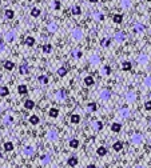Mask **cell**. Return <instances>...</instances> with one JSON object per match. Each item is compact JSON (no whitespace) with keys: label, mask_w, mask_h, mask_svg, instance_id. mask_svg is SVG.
Masks as SVG:
<instances>
[{"label":"cell","mask_w":151,"mask_h":168,"mask_svg":"<svg viewBox=\"0 0 151 168\" xmlns=\"http://www.w3.org/2000/svg\"><path fill=\"white\" fill-rule=\"evenodd\" d=\"M71 36H72L74 40H80L83 38V31L80 28H74L72 32H71Z\"/></svg>","instance_id":"1"},{"label":"cell","mask_w":151,"mask_h":168,"mask_svg":"<svg viewBox=\"0 0 151 168\" xmlns=\"http://www.w3.org/2000/svg\"><path fill=\"white\" fill-rule=\"evenodd\" d=\"M3 67H4L7 71H12L13 68H15V64H13V61H11V60H5L4 64H3Z\"/></svg>","instance_id":"2"},{"label":"cell","mask_w":151,"mask_h":168,"mask_svg":"<svg viewBox=\"0 0 151 168\" xmlns=\"http://www.w3.org/2000/svg\"><path fill=\"white\" fill-rule=\"evenodd\" d=\"M112 21L115 23V24H121V23L123 21V15H121V13H115V15L112 16Z\"/></svg>","instance_id":"3"},{"label":"cell","mask_w":151,"mask_h":168,"mask_svg":"<svg viewBox=\"0 0 151 168\" xmlns=\"http://www.w3.org/2000/svg\"><path fill=\"white\" fill-rule=\"evenodd\" d=\"M71 15H75V16L82 15V8L79 7V5H74V7L71 8Z\"/></svg>","instance_id":"4"},{"label":"cell","mask_w":151,"mask_h":168,"mask_svg":"<svg viewBox=\"0 0 151 168\" xmlns=\"http://www.w3.org/2000/svg\"><path fill=\"white\" fill-rule=\"evenodd\" d=\"M24 43H25L27 47H33V44H35V39H33V36H27Z\"/></svg>","instance_id":"5"},{"label":"cell","mask_w":151,"mask_h":168,"mask_svg":"<svg viewBox=\"0 0 151 168\" xmlns=\"http://www.w3.org/2000/svg\"><path fill=\"white\" fill-rule=\"evenodd\" d=\"M134 31H135L136 33L143 32V31H144V25H143V24H141V23H136V24L134 25Z\"/></svg>","instance_id":"6"},{"label":"cell","mask_w":151,"mask_h":168,"mask_svg":"<svg viewBox=\"0 0 151 168\" xmlns=\"http://www.w3.org/2000/svg\"><path fill=\"white\" fill-rule=\"evenodd\" d=\"M4 16L8 19V20H11V19H13V16H15V12H13L12 10H5L4 11Z\"/></svg>","instance_id":"7"},{"label":"cell","mask_w":151,"mask_h":168,"mask_svg":"<svg viewBox=\"0 0 151 168\" xmlns=\"http://www.w3.org/2000/svg\"><path fill=\"white\" fill-rule=\"evenodd\" d=\"M67 164L68 166H71V167H75L76 164H78V159H76L75 156H71V158L67 160Z\"/></svg>","instance_id":"8"},{"label":"cell","mask_w":151,"mask_h":168,"mask_svg":"<svg viewBox=\"0 0 151 168\" xmlns=\"http://www.w3.org/2000/svg\"><path fill=\"white\" fill-rule=\"evenodd\" d=\"M18 92L20 93V95H25V93L28 92V90H27V85H24V84H20L18 87Z\"/></svg>","instance_id":"9"},{"label":"cell","mask_w":151,"mask_h":168,"mask_svg":"<svg viewBox=\"0 0 151 168\" xmlns=\"http://www.w3.org/2000/svg\"><path fill=\"white\" fill-rule=\"evenodd\" d=\"M124 38H126V36H124V32H116L115 33V40L116 41H123L124 40Z\"/></svg>","instance_id":"10"},{"label":"cell","mask_w":151,"mask_h":168,"mask_svg":"<svg viewBox=\"0 0 151 168\" xmlns=\"http://www.w3.org/2000/svg\"><path fill=\"white\" fill-rule=\"evenodd\" d=\"M40 10H39V8H32V10H31V16H32V18H39V16H40Z\"/></svg>","instance_id":"11"},{"label":"cell","mask_w":151,"mask_h":168,"mask_svg":"<svg viewBox=\"0 0 151 168\" xmlns=\"http://www.w3.org/2000/svg\"><path fill=\"white\" fill-rule=\"evenodd\" d=\"M147 61H149L147 55H141L138 58V63H141V64H147Z\"/></svg>","instance_id":"12"},{"label":"cell","mask_w":151,"mask_h":168,"mask_svg":"<svg viewBox=\"0 0 151 168\" xmlns=\"http://www.w3.org/2000/svg\"><path fill=\"white\" fill-rule=\"evenodd\" d=\"M33 105H35L33 100H30V99H28V100H25V101H24V107L27 108V110H32Z\"/></svg>","instance_id":"13"},{"label":"cell","mask_w":151,"mask_h":168,"mask_svg":"<svg viewBox=\"0 0 151 168\" xmlns=\"http://www.w3.org/2000/svg\"><path fill=\"white\" fill-rule=\"evenodd\" d=\"M121 128H122V126L119 123H114L112 126H111V131H112V132H119Z\"/></svg>","instance_id":"14"},{"label":"cell","mask_w":151,"mask_h":168,"mask_svg":"<svg viewBox=\"0 0 151 168\" xmlns=\"http://www.w3.org/2000/svg\"><path fill=\"white\" fill-rule=\"evenodd\" d=\"M110 43H111V40H110V39L104 38V39H102V40H100V45H102V47H103V48H107L108 45H110Z\"/></svg>","instance_id":"15"},{"label":"cell","mask_w":151,"mask_h":168,"mask_svg":"<svg viewBox=\"0 0 151 168\" xmlns=\"http://www.w3.org/2000/svg\"><path fill=\"white\" fill-rule=\"evenodd\" d=\"M48 113H50L51 118H56V116L59 115V110H58V108H51Z\"/></svg>","instance_id":"16"},{"label":"cell","mask_w":151,"mask_h":168,"mask_svg":"<svg viewBox=\"0 0 151 168\" xmlns=\"http://www.w3.org/2000/svg\"><path fill=\"white\" fill-rule=\"evenodd\" d=\"M47 28H48V31H51V32H55V31L58 30V24H56V23H50Z\"/></svg>","instance_id":"17"},{"label":"cell","mask_w":151,"mask_h":168,"mask_svg":"<svg viewBox=\"0 0 151 168\" xmlns=\"http://www.w3.org/2000/svg\"><path fill=\"white\" fill-rule=\"evenodd\" d=\"M122 70L123 71H130L131 70V63L130 61H123V63H122Z\"/></svg>","instance_id":"18"},{"label":"cell","mask_w":151,"mask_h":168,"mask_svg":"<svg viewBox=\"0 0 151 168\" xmlns=\"http://www.w3.org/2000/svg\"><path fill=\"white\" fill-rule=\"evenodd\" d=\"M122 148H123V143H122V141H116V143L114 144V149H115L116 152H119Z\"/></svg>","instance_id":"19"},{"label":"cell","mask_w":151,"mask_h":168,"mask_svg":"<svg viewBox=\"0 0 151 168\" xmlns=\"http://www.w3.org/2000/svg\"><path fill=\"white\" fill-rule=\"evenodd\" d=\"M96 153H98L99 156H104V155L107 153V149H106L104 147H99V148H98V151H96Z\"/></svg>","instance_id":"20"},{"label":"cell","mask_w":151,"mask_h":168,"mask_svg":"<svg viewBox=\"0 0 151 168\" xmlns=\"http://www.w3.org/2000/svg\"><path fill=\"white\" fill-rule=\"evenodd\" d=\"M121 4H122V7L123 8H130L132 3H131V0H122Z\"/></svg>","instance_id":"21"},{"label":"cell","mask_w":151,"mask_h":168,"mask_svg":"<svg viewBox=\"0 0 151 168\" xmlns=\"http://www.w3.org/2000/svg\"><path fill=\"white\" fill-rule=\"evenodd\" d=\"M79 121H80V116H79V115H72V116H71V123L78 124Z\"/></svg>","instance_id":"22"},{"label":"cell","mask_w":151,"mask_h":168,"mask_svg":"<svg viewBox=\"0 0 151 168\" xmlns=\"http://www.w3.org/2000/svg\"><path fill=\"white\" fill-rule=\"evenodd\" d=\"M65 73H67V68H65V67H60V68L58 70V75L62 76V78H63V76H65Z\"/></svg>","instance_id":"23"},{"label":"cell","mask_w":151,"mask_h":168,"mask_svg":"<svg viewBox=\"0 0 151 168\" xmlns=\"http://www.w3.org/2000/svg\"><path fill=\"white\" fill-rule=\"evenodd\" d=\"M51 51H52V45L51 44H44L43 45V52L44 53H50Z\"/></svg>","instance_id":"24"},{"label":"cell","mask_w":151,"mask_h":168,"mask_svg":"<svg viewBox=\"0 0 151 168\" xmlns=\"http://www.w3.org/2000/svg\"><path fill=\"white\" fill-rule=\"evenodd\" d=\"M84 83H86V85H94V79H92V76H87L86 79H84Z\"/></svg>","instance_id":"25"},{"label":"cell","mask_w":151,"mask_h":168,"mask_svg":"<svg viewBox=\"0 0 151 168\" xmlns=\"http://www.w3.org/2000/svg\"><path fill=\"white\" fill-rule=\"evenodd\" d=\"M30 123L33 124V126H35V124H38V123H39V118H38L36 115H32V116L30 118Z\"/></svg>","instance_id":"26"},{"label":"cell","mask_w":151,"mask_h":168,"mask_svg":"<svg viewBox=\"0 0 151 168\" xmlns=\"http://www.w3.org/2000/svg\"><path fill=\"white\" fill-rule=\"evenodd\" d=\"M8 93H10V91H8L7 87H1V88H0V96H7Z\"/></svg>","instance_id":"27"},{"label":"cell","mask_w":151,"mask_h":168,"mask_svg":"<svg viewBox=\"0 0 151 168\" xmlns=\"http://www.w3.org/2000/svg\"><path fill=\"white\" fill-rule=\"evenodd\" d=\"M70 147H71V148H78V147H79V140H76V139H72V140L70 141Z\"/></svg>","instance_id":"28"},{"label":"cell","mask_w":151,"mask_h":168,"mask_svg":"<svg viewBox=\"0 0 151 168\" xmlns=\"http://www.w3.org/2000/svg\"><path fill=\"white\" fill-rule=\"evenodd\" d=\"M4 149H5V151H12V149H13V144L11 143V141H7V143H4Z\"/></svg>","instance_id":"29"},{"label":"cell","mask_w":151,"mask_h":168,"mask_svg":"<svg viewBox=\"0 0 151 168\" xmlns=\"http://www.w3.org/2000/svg\"><path fill=\"white\" fill-rule=\"evenodd\" d=\"M100 96H102V99H108V98H110V91H108V90H103V91H102V93H100Z\"/></svg>","instance_id":"30"},{"label":"cell","mask_w":151,"mask_h":168,"mask_svg":"<svg viewBox=\"0 0 151 168\" xmlns=\"http://www.w3.org/2000/svg\"><path fill=\"white\" fill-rule=\"evenodd\" d=\"M87 110H90L91 112H95L96 111V104L95 103H88L87 104Z\"/></svg>","instance_id":"31"},{"label":"cell","mask_w":151,"mask_h":168,"mask_svg":"<svg viewBox=\"0 0 151 168\" xmlns=\"http://www.w3.org/2000/svg\"><path fill=\"white\" fill-rule=\"evenodd\" d=\"M38 79H39V81H40V83H43V84L48 83V78H47V76H44V75H40Z\"/></svg>","instance_id":"32"},{"label":"cell","mask_w":151,"mask_h":168,"mask_svg":"<svg viewBox=\"0 0 151 168\" xmlns=\"http://www.w3.org/2000/svg\"><path fill=\"white\" fill-rule=\"evenodd\" d=\"M5 36H7V38H5V39H7V41H12L13 39H15V33H13V32H8Z\"/></svg>","instance_id":"33"},{"label":"cell","mask_w":151,"mask_h":168,"mask_svg":"<svg viewBox=\"0 0 151 168\" xmlns=\"http://www.w3.org/2000/svg\"><path fill=\"white\" fill-rule=\"evenodd\" d=\"M132 140H134V143H136V144L141 143V141H142V136H141V135H135Z\"/></svg>","instance_id":"34"},{"label":"cell","mask_w":151,"mask_h":168,"mask_svg":"<svg viewBox=\"0 0 151 168\" xmlns=\"http://www.w3.org/2000/svg\"><path fill=\"white\" fill-rule=\"evenodd\" d=\"M144 85H146V87H151V76H147V78L144 79Z\"/></svg>","instance_id":"35"},{"label":"cell","mask_w":151,"mask_h":168,"mask_svg":"<svg viewBox=\"0 0 151 168\" xmlns=\"http://www.w3.org/2000/svg\"><path fill=\"white\" fill-rule=\"evenodd\" d=\"M103 72L106 73V75H110V73H111V67H108V65H104V67H103Z\"/></svg>","instance_id":"36"},{"label":"cell","mask_w":151,"mask_h":168,"mask_svg":"<svg viewBox=\"0 0 151 168\" xmlns=\"http://www.w3.org/2000/svg\"><path fill=\"white\" fill-rule=\"evenodd\" d=\"M27 65H25V64H22L20 65V73H22V75H23V73H27Z\"/></svg>","instance_id":"37"},{"label":"cell","mask_w":151,"mask_h":168,"mask_svg":"<svg viewBox=\"0 0 151 168\" xmlns=\"http://www.w3.org/2000/svg\"><path fill=\"white\" fill-rule=\"evenodd\" d=\"M127 99H129V101H134L135 100V93H129V95H127Z\"/></svg>","instance_id":"38"},{"label":"cell","mask_w":151,"mask_h":168,"mask_svg":"<svg viewBox=\"0 0 151 168\" xmlns=\"http://www.w3.org/2000/svg\"><path fill=\"white\" fill-rule=\"evenodd\" d=\"M54 7H55V10H60V1H59V0H55V1H54Z\"/></svg>","instance_id":"39"},{"label":"cell","mask_w":151,"mask_h":168,"mask_svg":"<svg viewBox=\"0 0 151 168\" xmlns=\"http://www.w3.org/2000/svg\"><path fill=\"white\" fill-rule=\"evenodd\" d=\"M144 108H146L147 111H151V101H146V103H144Z\"/></svg>","instance_id":"40"},{"label":"cell","mask_w":151,"mask_h":168,"mask_svg":"<svg viewBox=\"0 0 151 168\" xmlns=\"http://www.w3.org/2000/svg\"><path fill=\"white\" fill-rule=\"evenodd\" d=\"M94 59H91V61H92L94 64H96V63H99V56H92Z\"/></svg>","instance_id":"41"},{"label":"cell","mask_w":151,"mask_h":168,"mask_svg":"<svg viewBox=\"0 0 151 168\" xmlns=\"http://www.w3.org/2000/svg\"><path fill=\"white\" fill-rule=\"evenodd\" d=\"M95 15H96L95 18H96V19H99V20H102V19L104 18V16H103V13H100V12H99V13H95Z\"/></svg>","instance_id":"42"},{"label":"cell","mask_w":151,"mask_h":168,"mask_svg":"<svg viewBox=\"0 0 151 168\" xmlns=\"http://www.w3.org/2000/svg\"><path fill=\"white\" fill-rule=\"evenodd\" d=\"M74 55H75L76 58H80V56H82V52H80V51H76V52H74Z\"/></svg>","instance_id":"43"},{"label":"cell","mask_w":151,"mask_h":168,"mask_svg":"<svg viewBox=\"0 0 151 168\" xmlns=\"http://www.w3.org/2000/svg\"><path fill=\"white\" fill-rule=\"evenodd\" d=\"M1 51H4V43L0 40V52H1Z\"/></svg>","instance_id":"44"},{"label":"cell","mask_w":151,"mask_h":168,"mask_svg":"<svg viewBox=\"0 0 151 168\" xmlns=\"http://www.w3.org/2000/svg\"><path fill=\"white\" fill-rule=\"evenodd\" d=\"M96 128H98V130H100V128H102V123H100V121H98V124H96Z\"/></svg>","instance_id":"45"},{"label":"cell","mask_w":151,"mask_h":168,"mask_svg":"<svg viewBox=\"0 0 151 168\" xmlns=\"http://www.w3.org/2000/svg\"><path fill=\"white\" fill-rule=\"evenodd\" d=\"M87 168H96V167L94 166V164H88V166H87Z\"/></svg>","instance_id":"46"},{"label":"cell","mask_w":151,"mask_h":168,"mask_svg":"<svg viewBox=\"0 0 151 168\" xmlns=\"http://www.w3.org/2000/svg\"><path fill=\"white\" fill-rule=\"evenodd\" d=\"M90 3H98V0H88Z\"/></svg>","instance_id":"47"},{"label":"cell","mask_w":151,"mask_h":168,"mask_svg":"<svg viewBox=\"0 0 151 168\" xmlns=\"http://www.w3.org/2000/svg\"><path fill=\"white\" fill-rule=\"evenodd\" d=\"M27 1H32V0H27Z\"/></svg>","instance_id":"48"},{"label":"cell","mask_w":151,"mask_h":168,"mask_svg":"<svg viewBox=\"0 0 151 168\" xmlns=\"http://www.w3.org/2000/svg\"><path fill=\"white\" fill-rule=\"evenodd\" d=\"M0 158H1V153H0Z\"/></svg>","instance_id":"49"},{"label":"cell","mask_w":151,"mask_h":168,"mask_svg":"<svg viewBox=\"0 0 151 168\" xmlns=\"http://www.w3.org/2000/svg\"><path fill=\"white\" fill-rule=\"evenodd\" d=\"M0 4H1V0H0Z\"/></svg>","instance_id":"50"},{"label":"cell","mask_w":151,"mask_h":168,"mask_svg":"<svg viewBox=\"0 0 151 168\" xmlns=\"http://www.w3.org/2000/svg\"><path fill=\"white\" fill-rule=\"evenodd\" d=\"M147 1H151V0H147Z\"/></svg>","instance_id":"51"},{"label":"cell","mask_w":151,"mask_h":168,"mask_svg":"<svg viewBox=\"0 0 151 168\" xmlns=\"http://www.w3.org/2000/svg\"><path fill=\"white\" fill-rule=\"evenodd\" d=\"M150 148H151V147H150Z\"/></svg>","instance_id":"52"}]
</instances>
